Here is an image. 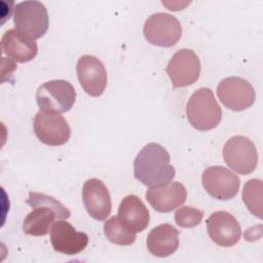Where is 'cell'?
Returning a JSON list of instances; mask_svg holds the SVG:
<instances>
[{"mask_svg":"<svg viewBox=\"0 0 263 263\" xmlns=\"http://www.w3.org/2000/svg\"><path fill=\"white\" fill-rule=\"evenodd\" d=\"M27 204L33 209L23 222V231L33 236H44L50 230L54 219H68L70 211L52 196L44 193H29Z\"/></svg>","mask_w":263,"mask_h":263,"instance_id":"7a4b0ae2","label":"cell"},{"mask_svg":"<svg viewBox=\"0 0 263 263\" xmlns=\"http://www.w3.org/2000/svg\"><path fill=\"white\" fill-rule=\"evenodd\" d=\"M76 73L83 90L90 97H100L107 85V71L96 57L82 55L76 66Z\"/></svg>","mask_w":263,"mask_h":263,"instance_id":"7c38bea8","label":"cell"},{"mask_svg":"<svg viewBox=\"0 0 263 263\" xmlns=\"http://www.w3.org/2000/svg\"><path fill=\"white\" fill-rule=\"evenodd\" d=\"M146 246L153 256L158 258L168 257L179 247V230L171 224H160L150 231Z\"/></svg>","mask_w":263,"mask_h":263,"instance_id":"d6986e66","label":"cell"},{"mask_svg":"<svg viewBox=\"0 0 263 263\" xmlns=\"http://www.w3.org/2000/svg\"><path fill=\"white\" fill-rule=\"evenodd\" d=\"M200 61L192 49L178 50L170 60L165 72L174 88L189 86L197 81L200 75Z\"/></svg>","mask_w":263,"mask_h":263,"instance_id":"9c48e42d","label":"cell"},{"mask_svg":"<svg viewBox=\"0 0 263 263\" xmlns=\"http://www.w3.org/2000/svg\"><path fill=\"white\" fill-rule=\"evenodd\" d=\"M225 163L240 175H249L258 164V152L255 144L247 137L234 136L223 147Z\"/></svg>","mask_w":263,"mask_h":263,"instance_id":"52a82bcc","label":"cell"},{"mask_svg":"<svg viewBox=\"0 0 263 263\" xmlns=\"http://www.w3.org/2000/svg\"><path fill=\"white\" fill-rule=\"evenodd\" d=\"M187 198V190L182 183L171 182L160 187H149L146 199L159 213H170L182 205Z\"/></svg>","mask_w":263,"mask_h":263,"instance_id":"2e32d148","label":"cell"},{"mask_svg":"<svg viewBox=\"0 0 263 263\" xmlns=\"http://www.w3.org/2000/svg\"><path fill=\"white\" fill-rule=\"evenodd\" d=\"M1 47L3 53L8 59L18 63L32 61L38 51L36 41L22 34L16 29H10L3 34Z\"/></svg>","mask_w":263,"mask_h":263,"instance_id":"ac0fdd59","label":"cell"},{"mask_svg":"<svg viewBox=\"0 0 263 263\" xmlns=\"http://www.w3.org/2000/svg\"><path fill=\"white\" fill-rule=\"evenodd\" d=\"M50 241L54 251L71 256L86 248L88 236L84 232L76 231L69 222L61 219L50 227Z\"/></svg>","mask_w":263,"mask_h":263,"instance_id":"5bb4252c","label":"cell"},{"mask_svg":"<svg viewBox=\"0 0 263 263\" xmlns=\"http://www.w3.org/2000/svg\"><path fill=\"white\" fill-rule=\"evenodd\" d=\"M104 233L109 241L118 246H129L136 240V233L125 228L116 216L104 223Z\"/></svg>","mask_w":263,"mask_h":263,"instance_id":"ffe728a7","label":"cell"},{"mask_svg":"<svg viewBox=\"0 0 263 263\" xmlns=\"http://www.w3.org/2000/svg\"><path fill=\"white\" fill-rule=\"evenodd\" d=\"M76 100V90L67 80H50L40 85L36 91L39 111L64 113L69 111Z\"/></svg>","mask_w":263,"mask_h":263,"instance_id":"5b68a950","label":"cell"},{"mask_svg":"<svg viewBox=\"0 0 263 263\" xmlns=\"http://www.w3.org/2000/svg\"><path fill=\"white\" fill-rule=\"evenodd\" d=\"M203 218V212L192 206H181L175 213V222L183 228L197 226Z\"/></svg>","mask_w":263,"mask_h":263,"instance_id":"7402d4cb","label":"cell"},{"mask_svg":"<svg viewBox=\"0 0 263 263\" xmlns=\"http://www.w3.org/2000/svg\"><path fill=\"white\" fill-rule=\"evenodd\" d=\"M217 96L226 108L238 112L250 108L256 100L252 84L236 76L222 79L217 87Z\"/></svg>","mask_w":263,"mask_h":263,"instance_id":"ba28073f","label":"cell"},{"mask_svg":"<svg viewBox=\"0 0 263 263\" xmlns=\"http://www.w3.org/2000/svg\"><path fill=\"white\" fill-rule=\"evenodd\" d=\"M186 115L189 123L197 130L215 128L222 119V110L213 90L209 87L195 90L187 102Z\"/></svg>","mask_w":263,"mask_h":263,"instance_id":"3957f363","label":"cell"},{"mask_svg":"<svg viewBox=\"0 0 263 263\" xmlns=\"http://www.w3.org/2000/svg\"><path fill=\"white\" fill-rule=\"evenodd\" d=\"M33 127L39 141L48 146L64 145L71 135V128L67 120L55 112H37L34 117Z\"/></svg>","mask_w":263,"mask_h":263,"instance_id":"30bf717a","label":"cell"},{"mask_svg":"<svg viewBox=\"0 0 263 263\" xmlns=\"http://www.w3.org/2000/svg\"><path fill=\"white\" fill-rule=\"evenodd\" d=\"M117 218L125 228L135 233L144 231L150 221L148 209L143 201L134 194H129L121 200Z\"/></svg>","mask_w":263,"mask_h":263,"instance_id":"e0dca14e","label":"cell"},{"mask_svg":"<svg viewBox=\"0 0 263 263\" xmlns=\"http://www.w3.org/2000/svg\"><path fill=\"white\" fill-rule=\"evenodd\" d=\"M83 204L91 218L104 221L111 213L110 193L105 184L96 178L87 180L82 187Z\"/></svg>","mask_w":263,"mask_h":263,"instance_id":"9a60e30c","label":"cell"},{"mask_svg":"<svg viewBox=\"0 0 263 263\" xmlns=\"http://www.w3.org/2000/svg\"><path fill=\"white\" fill-rule=\"evenodd\" d=\"M168 152L157 143L145 145L134 161L135 178L147 187L167 185L176 176Z\"/></svg>","mask_w":263,"mask_h":263,"instance_id":"6da1fadb","label":"cell"},{"mask_svg":"<svg viewBox=\"0 0 263 263\" xmlns=\"http://www.w3.org/2000/svg\"><path fill=\"white\" fill-rule=\"evenodd\" d=\"M242 200L254 216L262 218V181L260 179H252L243 185Z\"/></svg>","mask_w":263,"mask_h":263,"instance_id":"44dd1931","label":"cell"},{"mask_svg":"<svg viewBox=\"0 0 263 263\" xmlns=\"http://www.w3.org/2000/svg\"><path fill=\"white\" fill-rule=\"evenodd\" d=\"M206 230L211 239L224 248L234 246L241 236L239 223L225 211H218L210 215L206 219Z\"/></svg>","mask_w":263,"mask_h":263,"instance_id":"4fadbf2b","label":"cell"},{"mask_svg":"<svg viewBox=\"0 0 263 263\" xmlns=\"http://www.w3.org/2000/svg\"><path fill=\"white\" fill-rule=\"evenodd\" d=\"M202 185L205 191L219 200H229L233 198L239 189V179L230 170L214 165L209 166L202 173Z\"/></svg>","mask_w":263,"mask_h":263,"instance_id":"8fae6325","label":"cell"},{"mask_svg":"<svg viewBox=\"0 0 263 263\" xmlns=\"http://www.w3.org/2000/svg\"><path fill=\"white\" fill-rule=\"evenodd\" d=\"M143 33L149 43L160 47H172L180 40L182 27L172 14L157 12L146 20Z\"/></svg>","mask_w":263,"mask_h":263,"instance_id":"8992f818","label":"cell"},{"mask_svg":"<svg viewBox=\"0 0 263 263\" xmlns=\"http://www.w3.org/2000/svg\"><path fill=\"white\" fill-rule=\"evenodd\" d=\"M15 29L35 40L45 35L48 29V14L43 3L36 0L23 1L13 7Z\"/></svg>","mask_w":263,"mask_h":263,"instance_id":"277c9868","label":"cell"}]
</instances>
